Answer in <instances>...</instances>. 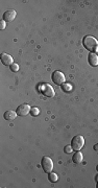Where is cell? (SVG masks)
Returning <instances> with one entry per match:
<instances>
[{"mask_svg":"<svg viewBox=\"0 0 98 188\" xmlns=\"http://www.w3.org/2000/svg\"><path fill=\"white\" fill-rule=\"evenodd\" d=\"M30 107L29 105H27V103H22V105H20L19 107L17 108V110H16V112H17V114L19 115V116H26L28 113H30Z\"/></svg>","mask_w":98,"mask_h":188,"instance_id":"8992f818","label":"cell"},{"mask_svg":"<svg viewBox=\"0 0 98 188\" xmlns=\"http://www.w3.org/2000/svg\"><path fill=\"white\" fill-rule=\"evenodd\" d=\"M11 70L13 72H17L18 70H19V65L16 64V63H14L13 65H11Z\"/></svg>","mask_w":98,"mask_h":188,"instance_id":"9a60e30c","label":"cell"},{"mask_svg":"<svg viewBox=\"0 0 98 188\" xmlns=\"http://www.w3.org/2000/svg\"><path fill=\"white\" fill-rule=\"evenodd\" d=\"M62 89H63V91H65V92H69V91L72 90V86L70 84H63Z\"/></svg>","mask_w":98,"mask_h":188,"instance_id":"4fadbf2b","label":"cell"},{"mask_svg":"<svg viewBox=\"0 0 98 188\" xmlns=\"http://www.w3.org/2000/svg\"><path fill=\"white\" fill-rule=\"evenodd\" d=\"M88 62L91 66L96 67V66L98 65V55H96V53L90 52L88 55Z\"/></svg>","mask_w":98,"mask_h":188,"instance_id":"9c48e42d","label":"cell"},{"mask_svg":"<svg viewBox=\"0 0 98 188\" xmlns=\"http://www.w3.org/2000/svg\"><path fill=\"white\" fill-rule=\"evenodd\" d=\"M93 149H94L95 152H97V153H98V143H97V144H95V145H94V147H93Z\"/></svg>","mask_w":98,"mask_h":188,"instance_id":"ac0fdd59","label":"cell"},{"mask_svg":"<svg viewBox=\"0 0 98 188\" xmlns=\"http://www.w3.org/2000/svg\"><path fill=\"white\" fill-rule=\"evenodd\" d=\"M0 60H1L2 64L5 65V66H11V65L14 64V63H13V61H14L13 58H11L10 55H8V53H2Z\"/></svg>","mask_w":98,"mask_h":188,"instance_id":"ba28073f","label":"cell"},{"mask_svg":"<svg viewBox=\"0 0 98 188\" xmlns=\"http://www.w3.org/2000/svg\"><path fill=\"white\" fill-rule=\"evenodd\" d=\"M97 188H98V180H97Z\"/></svg>","mask_w":98,"mask_h":188,"instance_id":"ffe728a7","label":"cell"},{"mask_svg":"<svg viewBox=\"0 0 98 188\" xmlns=\"http://www.w3.org/2000/svg\"><path fill=\"white\" fill-rule=\"evenodd\" d=\"M72 160H73V162L74 163H76V164L81 163V161H83V154L79 153V150H78L77 153H75V154L73 155V158H72Z\"/></svg>","mask_w":98,"mask_h":188,"instance_id":"8fae6325","label":"cell"},{"mask_svg":"<svg viewBox=\"0 0 98 188\" xmlns=\"http://www.w3.org/2000/svg\"><path fill=\"white\" fill-rule=\"evenodd\" d=\"M41 166H42L43 170L45 171L46 173H51V170L53 169V162H52V160H51L47 156L43 157V158H42V161H41Z\"/></svg>","mask_w":98,"mask_h":188,"instance_id":"3957f363","label":"cell"},{"mask_svg":"<svg viewBox=\"0 0 98 188\" xmlns=\"http://www.w3.org/2000/svg\"><path fill=\"white\" fill-rule=\"evenodd\" d=\"M0 28H1V29H4V28H5V21L4 20L0 21Z\"/></svg>","mask_w":98,"mask_h":188,"instance_id":"e0dca14e","label":"cell"},{"mask_svg":"<svg viewBox=\"0 0 98 188\" xmlns=\"http://www.w3.org/2000/svg\"><path fill=\"white\" fill-rule=\"evenodd\" d=\"M39 89L42 92V94H44L45 96H48V97H52V96H54V90H53L52 86H50L49 84L41 85Z\"/></svg>","mask_w":98,"mask_h":188,"instance_id":"277c9868","label":"cell"},{"mask_svg":"<svg viewBox=\"0 0 98 188\" xmlns=\"http://www.w3.org/2000/svg\"><path fill=\"white\" fill-rule=\"evenodd\" d=\"M96 170H97V171H98V165H97V166H96Z\"/></svg>","mask_w":98,"mask_h":188,"instance_id":"d6986e66","label":"cell"},{"mask_svg":"<svg viewBox=\"0 0 98 188\" xmlns=\"http://www.w3.org/2000/svg\"><path fill=\"white\" fill-rule=\"evenodd\" d=\"M83 145H85V139H83V137L81 135H76L75 137L72 138L71 146L74 150L78 152V150H80L83 149Z\"/></svg>","mask_w":98,"mask_h":188,"instance_id":"7a4b0ae2","label":"cell"},{"mask_svg":"<svg viewBox=\"0 0 98 188\" xmlns=\"http://www.w3.org/2000/svg\"><path fill=\"white\" fill-rule=\"evenodd\" d=\"M52 81L57 85H63L65 83V75L60 71H54L52 73Z\"/></svg>","mask_w":98,"mask_h":188,"instance_id":"5b68a950","label":"cell"},{"mask_svg":"<svg viewBox=\"0 0 98 188\" xmlns=\"http://www.w3.org/2000/svg\"><path fill=\"white\" fill-rule=\"evenodd\" d=\"M30 113H31L32 116H38V115L40 114V110L38 109V108H31Z\"/></svg>","mask_w":98,"mask_h":188,"instance_id":"5bb4252c","label":"cell"},{"mask_svg":"<svg viewBox=\"0 0 98 188\" xmlns=\"http://www.w3.org/2000/svg\"><path fill=\"white\" fill-rule=\"evenodd\" d=\"M17 115H18L17 112L13 111V110H8V111H6L4 113V119H6V120H8V121L15 120Z\"/></svg>","mask_w":98,"mask_h":188,"instance_id":"30bf717a","label":"cell"},{"mask_svg":"<svg viewBox=\"0 0 98 188\" xmlns=\"http://www.w3.org/2000/svg\"><path fill=\"white\" fill-rule=\"evenodd\" d=\"M72 146L71 145H66L65 146V149H64V152L66 153V154H70V153H72Z\"/></svg>","mask_w":98,"mask_h":188,"instance_id":"2e32d148","label":"cell"},{"mask_svg":"<svg viewBox=\"0 0 98 188\" xmlns=\"http://www.w3.org/2000/svg\"><path fill=\"white\" fill-rule=\"evenodd\" d=\"M48 179H49V181H50V182L55 183L57 180H59V176H57V173H49Z\"/></svg>","mask_w":98,"mask_h":188,"instance_id":"7c38bea8","label":"cell"},{"mask_svg":"<svg viewBox=\"0 0 98 188\" xmlns=\"http://www.w3.org/2000/svg\"><path fill=\"white\" fill-rule=\"evenodd\" d=\"M83 44L86 49H88L91 52H95L98 49V41L94 37L86 36L83 40Z\"/></svg>","mask_w":98,"mask_h":188,"instance_id":"6da1fadb","label":"cell"},{"mask_svg":"<svg viewBox=\"0 0 98 188\" xmlns=\"http://www.w3.org/2000/svg\"><path fill=\"white\" fill-rule=\"evenodd\" d=\"M16 11H14V9H8V11H6L5 13L3 14V20L5 21V22H11V21H13L14 19L16 18Z\"/></svg>","mask_w":98,"mask_h":188,"instance_id":"52a82bcc","label":"cell"}]
</instances>
